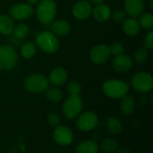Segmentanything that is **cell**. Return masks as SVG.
<instances>
[{
	"mask_svg": "<svg viewBox=\"0 0 153 153\" xmlns=\"http://www.w3.org/2000/svg\"><path fill=\"white\" fill-rule=\"evenodd\" d=\"M105 0H90V2H91L92 4H103Z\"/></svg>",
	"mask_w": 153,
	"mask_h": 153,
	"instance_id": "d590c367",
	"label": "cell"
},
{
	"mask_svg": "<svg viewBox=\"0 0 153 153\" xmlns=\"http://www.w3.org/2000/svg\"><path fill=\"white\" fill-rule=\"evenodd\" d=\"M110 56L109 47L104 44L97 45L90 51V58L92 63L96 65H102L106 63Z\"/></svg>",
	"mask_w": 153,
	"mask_h": 153,
	"instance_id": "8fae6325",
	"label": "cell"
},
{
	"mask_svg": "<svg viewBox=\"0 0 153 153\" xmlns=\"http://www.w3.org/2000/svg\"><path fill=\"white\" fill-rule=\"evenodd\" d=\"M36 53H37V46L31 41L25 42L21 48V55L24 59L32 58L36 55Z\"/></svg>",
	"mask_w": 153,
	"mask_h": 153,
	"instance_id": "d4e9b609",
	"label": "cell"
},
{
	"mask_svg": "<svg viewBox=\"0 0 153 153\" xmlns=\"http://www.w3.org/2000/svg\"><path fill=\"white\" fill-rule=\"evenodd\" d=\"M126 12L121 9L115 11V13H113V19L117 23H122L126 20Z\"/></svg>",
	"mask_w": 153,
	"mask_h": 153,
	"instance_id": "1f68e13d",
	"label": "cell"
},
{
	"mask_svg": "<svg viewBox=\"0 0 153 153\" xmlns=\"http://www.w3.org/2000/svg\"><path fill=\"white\" fill-rule=\"evenodd\" d=\"M29 32H30V28L25 23H18L17 25L14 26L13 30L14 37L19 39H25L29 35Z\"/></svg>",
	"mask_w": 153,
	"mask_h": 153,
	"instance_id": "4316f807",
	"label": "cell"
},
{
	"mask_svg": "<svg viewBox=\"0 0 153 153\" xmlns=\"http://www.w3.org/2000/svg\"><path fill=\"white\" fill-rule=\"evenodd\" d=\"M83 109V100L80 95H69L62 105V113L67 119L76 118Z\"/></svg>",
	"mask_w": 153,
	"mask_h": 153,
	"instance_id": "277c9868",
	"label": "cell"
},
{
	"mask_svg": "<svg viewBox=\"0 0 153 153\" xmlns=\"http://www.w3.org/2000/svg\"><path fill=\"white\" fill-rule=\"evenodd\" d=\"M148 57H149L148 49L145 48L144 47L138 48L134 55V58L137 64H144L148 60Z\"/></svg>",
	"mask_w": 153,
	"mask_h": 153,
	"instance_id": "83f0119b",
	"label": "cell"
},
{
	"mask_svg": "<svg viewBox=\"0 0 153 153\" xmlns=\"http://www.w3.org/2000/svg\"><path fill=\"white\" fill-rule=\"evenodd\" d=\"M125 12L131 18L139 17L144 12L143 0H125Z\"/></svg>",
	"mask_w": 153,
	"mask_h": 153,
	"instance_id": "5bb4252c",
	"label": "cell"
},
{
	"mask_svg": "<svg viewBox=\"0 0 153 153\" xmlns=\"http://www.w3.org/2000/svg\"><path fill=\"white\" fill-rule=\"evenodd\" d=\"M100 150H101L105 153H114L118 149L117 142L110 137H106L101 140L100 143L99 144Z\"/></svg>",
	"mask_w": 153,
	"mask_h": 153,
	"instance_id": "603a6c76",
	"label": "cell"
},
{
	"mask_svg": "<svg viewBox=\"0 0 153 153\" xmlns=\"http://www.w3.org/2000/svg\"><path fill=\"white\" fill-rule=\"evenodd\" d=\"M35 40L37 46L47 54L56 53L60 47L58 38L49 30H44L38 33Z\"/></svg>",
	"mask_w": 153,
	"mask_h": 153,
	"instance_id": "7a4b0ae2",
	"label": "cell"
},
{
	"mask_svg": "<svg viewBox=\"0 0 153 153\" xmlns=\"http://www.w3.org/2000/svg\"><path fill=\"white\" fill-rule=\"evenodd\" d=\"M51 31L56 36H65L70 32V24L65 20H54L50 23Z\"/></svg>",
	"mask_w": 153,
	"mask_h": 153,
	"instance_id": "ac0fdd59",
	"label": "cell"
},
{
	"mask_svg": "<svg viewBox=\"0 0 153 153\" xmlns=\"http://www.w3.org/2000/svg\"><path fill=\"white\" fill-rule=\"evenodd\" d=\"M67 91H68L69 95H74V96L80 95V93L82 91L80 83L77 82H74V81L69 82L67 85Z\"/></svg>",
	"mask_w": 153,
	"mask_h": 153,
	"instance_id": "f546056e",
	"label": "cell"
},
{
	"mask_svg": "<svg viewBox=\"0 0 153 153\" xmlns=\"http://www.w3.org/2000/svg\"><path fill=\"white\" fill-rule=\"evenodd\" d=\"M47 121L48 123V125L51 126V127H56L57 126L60 125L61 123V117L60 116L57 114V113H55V112H51L48 115L47 117Z\"/></svg>",
	"mask_w": 153,
	"mask_h": 153,
	"instance_id": "f1b7e54d",
	"label": "cell"
},
{
	"mask_svg": "<svg viewBox=\"0 0 153 153\" xmlns=\"http://www.w3.org/2000/svg\"><path fill=\"white\" fill-rule=\"evenodd\" d=\"M115 153H132V152L128 149V148H126V147H121V148H118L116 152Z\"/></svg>",
	"mask_w": 153,
	"mask_h": 153,
	"instance_id": "836d02e7",
	"label": "cell"
},
{
	"mask_svg": "<svg viewBox=\"0 0 153 153\" xmlns=\"http://www.w3.org/2000/svg\"><path fill=\"white\" fill-rule=\"evenodd\" d=\"M108 131L113 135H119L123 131V124L117 117H109L106 121Z\"/></svg>",
	"mask_w": 153,
	"mask_h": 153,
	"instance_id": "44dd1931",
	"label": "cell"
},
{
	"mask_svg": "<svg viewBox=\"0 0 153 153\" xmlns=\"http://www.w3.org/2000/svg\"><path fill=\"white\" fill-rule=\"evenodd\" d=\"M144 48L147 49H153V31L151 30L144 38Z\"/></svg>",
	"mask_w": 153,
	"mask_h": 153,
	"instance_id": "d6a6232c",
	"label": "cell"
},
{
	"mask_svg": "<svg viewBox=\"0 0 153 153\" xmlns=\"http://www.w3.org/2000/svg\"><path fill=\"white\" fill-rule=\"evenodd\" d=\"M75 119L76 128L84 133L94 130L100 124V118L98 115L92 111L82 112Z\"/></svg>",
	"mask_w": 153,
	"mask_h": 153,
	"instance_id": "8992f818",
	"label": "cell"
},
{
	"mask_svg": "<svg viewBox=\"0 0 153 153\" xmlns=\"http://www.w3.org/2000/svg\"><path fill=\"white\" fill-rule=\"evenodd\" d=\"M14 28L13 20L10 15L2 14L0 15V33L3 35H10L13 33Z\"/></svg>",
	"mask_w": 153,
	"mask_h": 153,
	"instance_id": "7402d4cb",
	"label": "cell"
},
{
	"mask_svg": "<svg viewBox=\"0 0 153 153\" xmlns=\"http://www.w3.org/2000/svg\"><path fill=\"white\" fill-rule=\"evenodd\" d=\"M25 90L32 94H39L45 92L49 87L48 78L39 74H35L28 76L23 83Z\"/></svg>",
	"mask_w": 153,
	"mask_h": 153,
	"instance_id": "5b68a950",
	"label": "cell"
},
{
	"mask_svg": "<svg viewBox=\"0 0 153 153\" xmlns=\"http://www.w3.org/2000/svg\"><path fill=\"white\" fill-rule=\"evenodd\" d=\"M109 51L110 54L116 56H119L124 53V46L120 42H114L110 47H109Z\"/></svg>",
	"mask_w": 153,
	"mask_h": 153,
	"instance_id": "4dcf8cb0",
	"label": "cell"
},
{
	"mask_svg": "<svg viewBox=\"0 0 153 153\" xmlns=\"http://www.w3.org/2000/svg\"><path fill=\"white\" fill-rule=\"evenodd\" d=\"M103 93L112 100H121L123 97L128 95L129 85L122 80L110 79L102 84Z\"/></svg>",
	"mask_w": 153,
	"mask_h": 153,
	"instance_id": "6da1fadb",
	"label": "cell"
},
{
	"mask_svg": "<svg viewBox=\"0 0 153 153\" xmlns=\"http://www.w3.org/2000/svg\"><path fill=\"white\" fill-rule=\"evenodd\" d=\"M140 25L135 18H128L123 22V30L129 37L136 36L140 31Z\"/></svg>",
	"mask_w": 153,
	"mask_h": 153,
	"instance_id": "d6986e66",
	"label": "cell"
},
{
	"mask_svg": "<svg viewBox=\"0 0 153 153\" xmlns=\"http://www.w3.org/2000/svg\"><path fill=\"white\" fill-rule=\"evenodd\" d=\"M138 22L143 29L151 30L153 28V14L152 13H143L139 16Z\"/></svg>",
	"mask_w": 153,
	"mask_h": 153,
	"instance_id": "484cf974",
	"label": "cell"
},
{
	"mask_svg": "<svg viewBox=\"0 0 153 153\" xmlns=\"http://www.w3.org/2000/svg\"><path fill=\"white\" fill-rule=\"evenodd\" d=\"M9 13L13 20L24 21L32 16L33 7L27 3H18L10 8Z\"/></svg>",
	"mask_w": 153,
	"mask_h": 153,
	"instance_id": "30bf717a",
	"label": "cell"
},
{
	"mask_svg": "<svg viewBox=\"0 0 153 153\" xmlns=\"http://www.w3.org/2000/svg\"><path fill=\"white\" fill-rule=\"evenodd\" d=\"M46 92V98L52 103H58L63 99V92L58 87H48Z\"/></svg>",
	"mask_w": 153,
	"mask_h": 153,
	"instance_id": "cb8c5ba5",
	"label": "cell"
},
{
	"mask_svg": "<svg viewBox=\"0 0 153 153\" xmlns=\"http://www.w3.org/2000/svg\"><path fill=\"white\" fill-rule=\"evenodd\" d=\"M92 13V6L89 1L80 0L75 3L72 9L73 15L78 20H86L88 19Z\"/></svg>",
	"mask_w": 153,
	"mask_h": 153,
	"instance_id": "7c38bea8",
	"label": "cell"
},
{
	"mask_svg": "<svg viewBox=\"0 0 153 153\" xmlns=\"http://www.w3.org/2000/svg\"><path fill=\"white\" fill-rule=\"evenodd\" d=\"M56 3L55 0H39L36 8V16L44 24H50L56 15Z\"/></svg>",
	"mask_w": 153,
	"mask_h": 153,
	"instance_id": "3957f363",
	"label": "cell"
},
{
	"mask_svg": "<svg viewBox=\"0 0 153 153\" xmlns=\"http://www.w3.org/2000/svg\"><path fill=\"white\" fill-rule=\"evenodd\" d=\"M52 138L53 141L59 146H69L73 143L74 136L70 127L59 125L54 128Z\"/></svg>",
	"mask_w": 153,
	"mask_h": 153,
	"instance_id": "9c48e42d",
	"label": "cell"
},
{
	"mask_svg": "<svg viewBox=\"0 0 153 153\" xmlns=\"http://www.w3.org/2000/svg\"><path fill=\"white\" fill-rule=\"evenodd\" d=\"M27 1V4H29L30 5H34L36 4H38L39 2V0H26Z\"/></svg>",
	"mask_w": 153,
	"mask_h": 153,
	"instance_id": "e575fe53",
	"label": "cell"
},
{
	"mask_svg": "<svg viewBox=\"0 0 153 153\" xmlns=\"http://www.w3.org/2000/svg\"><path fill=\"white\" fill-rule=\"evenodd\" d=\"M67 78H68V74L65 68L56 67L50 72L49 77L48 80L49 83H51L52 85L56 87H58V86L64 85L66 82Z\"/></svg>",
	"mask_w": 153,
	"mask_h": 153,
	"instance_id": "9a60e30c",
	"label": "cell"
},
{
	"mask_svg": "<svg viewBox=\"0 0 153 153\" xmlns=\"http://www.w3.org/2000/svg\"><path fill=\"white\" fill-rule=\"evenodd\" d=\"M112 67L117 73H126L133 67V60L128 55L121 54L116 56L112 61Z\"/></svg>",
	"mask_w": 153,
	"mask_h": 153,
	"instance_id": "4fadbf2b",
	"label": "cell"
},
{
	"mask_svg": "<svg viewBox=\"0 0 153 153\" xmlns=\"http://www.w3.org/2000/svg\"><path fill=\"white\" fill-rule=\"evenodd\" d=\"M120 109H121V112L123 115H125L126 117L132 116L135 110L134 100L128 95L123 97L121 99V102H120Z\"/></svg>",
	"mask_w": 153,
	"mask_h": 153,
	"instance_id": "ffe728a7",
	"label": "cell"
},
{
	"mask_svg": "<svg viewBox=\"0 0 153 153\" xmlns=\"http://www.w3.org/2000/svg\"><path fill=\"white\" fill-rule=\"evenodd\" d=\"M132 87L138 92L148 93L153 89L152 75L147 72L136 73L131 80Z\"/></svg>",
	"mask_w": 153,
	"mask_h": 153,
	"instance_id": "ba28073f",
	"label": "cell"
},
{
	"mask_svg": "<svg viewBox=\"0 0 153 153\" xmlns=\"http://www.w3.org/2000/svg\"><path fill=\"white\" fill-rule=\"evenodd\" d=\"M91 15L97 22H107L111 16V10L110 7L106 4H96L94 8H92Z\"/></svg>",
	"mask_w": 153,
	"mask_h": 153,
	"instance_id": "2e32d148",
	"label": "cell"
},
{
	"mask_svg": "<svg viewBox=\"0 0 153 153\" xmlns=\"http://www.w3.org/2000/svg\"><path fill=\"white\" fill-rule=\"evenodd\" d=\"M99 143L95 140H84L75 147V153H99Z\"/></svg>",
	"mask_w": 153,
	"mask_h": 153,
	"instance_id": "e0dca14e",
	"label": "cell"
},
{
	"mask_svg": "<svg viewBox=\"0 0 153 153\" xmlns=\"http://www.w3.org/2000/svg\"><path fill=\"white\" fill-rule=\"evenodd\" d=\"M18 62L16 50L10 45L0 46V69L11 71L15 68Z\"/></svg>",
	"mask_w": 153,
	"mask_h": 153,
	"instance_id": "52a82bcc",
	"label": "cell"
}]
</instances>
